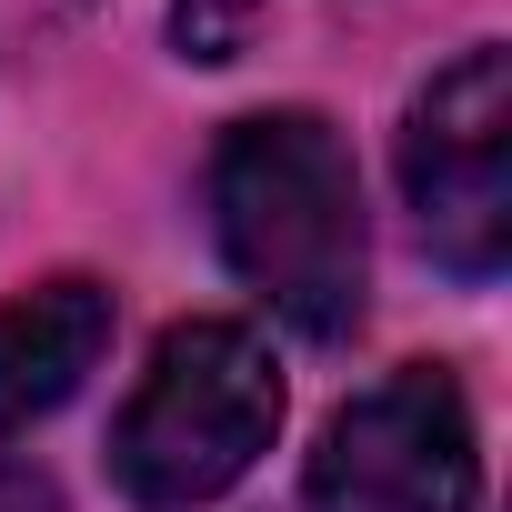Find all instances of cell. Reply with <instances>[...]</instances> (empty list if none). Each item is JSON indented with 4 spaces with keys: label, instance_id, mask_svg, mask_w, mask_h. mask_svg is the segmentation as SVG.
<instances>
[{
    "label": "cell",
    "instance_id": "obj_1",
    "mask_svg": "<svg viewBox=\"0 0 512 512\" xmlns=\"http://www.w3.org/2000/svg\"><path fill=\"white\" fill-rule=\"evenodd\" d=\"M211 231L231 272L292 332L342 342L362 322L372 241H362V171L322 111H251L211 151Z\"/></svg>",
    "mask_w": 512,
    "mask_h": 512
},
{
    "label": "cell",
    "instance_id": "obj_2",
    "mask_svg": "<svg viewBox=\"0 0 512 512\" xmlns=\"http://www.w3.org/2000/svg\"><path fill=\"white\" fill-rule=\"evenodd\" d=\"M282 432V362L251 322H171L141 392L111 422V482L141 512H201L221 502Z\"/></svg>",
    "mask_w": 512,
    "mask_h": 512
},
{
    "label": "cell",
    "instance_id": "obj_3",
    "mask_svg": "<svg viewBox=\"0 0 512 512\" xmlns=\"http://www.w3.org/2000/svg\"><path fill=\"white\" fill-rule=\"evenodd\" d=\"M402 201L442 272L492 282L512 251V51L472 41L402 111Z\"/></svg>",
    "mask_w": 512,
    "mask_h": 512
},
{
    "label": "cell",
    "instance_id": "obj_4",
    "mask_svg": "<svg viewBox=\"0 0 512 512\" xmlns=\"http://www.w3.org/2000/svg\"><path fill=\"white\" fill-rule=\"evenodd\" d=\"M312 512H472L482 452L472 402L442 362H402L392 382L352 392L312 452Z\"/></svg>",
    "mask_w": 512,
    "mask_h": 512
},
{
    "label": "cell",
    "instance_id": "obj_5",
    "mask_svg": "<svg viewBox=\"0 0 512 512\" xmlns=\"http://www.w3.org/2000/svg\"><path fill=\"white\" fill-rule=\"evenodd\" d=\"M111 352V282L91 272H51L31 292L0 302V432H31L41 412H61Z\"/></svg>",
    "mask_w": 512,
    "mask_h": 512
},
{
    "label": "cell",
    "instance_id": "obj_6",
    "mask_svg": "<svg viewBox=\"0 0 512 512\" xmlns=\"http://www.w3.org/2000/svg\"><path fill=\"white\" fill-rule=\"evenodd\" d=\"M262 31V0H171V41L181 61H241Z\"/></svg>",
    "mask_w": 512,
    "mask_h": 512
},
{
    "label": "cell",
    "instance_id": "obj_7",
    "mask_svg": "<svg viewBox=\"0 0 512 512\" xmlns=\"http://www.w3.org/2000/svg\"><path fill=\"white\" fill-rule=\"evenodd\" d=\"M0 512H51V482L41 472H11V482H0Z\"/></svg>",
    "mask_w": 512,
    "mask_h": 512
}]
</instances>
